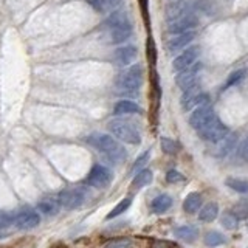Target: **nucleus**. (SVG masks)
Segmentation results:
<instances>
[{"mask_svg":"<svg viewBox=\"0 0 248 248\" xmlns=\"http://www.w3.org/2000/svg\"><path fill=\"white\" fill-rule=\"evenodd\" d=\"M151 206H152L154 213L163 214V213H166L170 206H172V197L168 196V194H161V196H158L157 199H154Z\"/></svg>","mask_w":248,"mask_h":248,"instance_id":"nucleus-22","label":"nucleus"},{"mask_svg":"<svg viewBox=\"0 0 248 248\" xmlns=\"http://www.w3.org/2000/svg\"><path fill=\"white\" fill-rule=\"evenodd\" d=\"M231 213L234 214L237 219H248V202L247 200L239 202V203L232 208Z\"/></svg>","mask_w":248,"mask_h":248,"instance_id":"nucleus-34","label":"nucleus"},{"mask_svg":"<svg viewBox=\"0 0 248 248\" xmlns=\"http://www.w3.org/2000/svg\"><path fill=\"white\" fill-rule=\"evenodd\" d=\"M37 209H39V211H41L42 214H45V216H54V214L58 213L59 206H58L56 202L46 200V202H41V203L37 205Z\"/></svg>","mask_w":248,"mask_h":248,"instance_id":"nucleus-29","label":"nucleus"},{"mask_svg":"<svg viewBox=\"0 0 248 248\" xmlns=\"http://www.w3.org/2000/svg\"><path fill=\"white\" fill-rule=\"evenodd\" d=\"M174 234L180 240H185V242H194L199 237V230L192 227V225H182V227L175 228Z\"/></svg>","mask_w":248,"mask_h":248,"instance_id":"nucleus-20","label":"nucleus"},{"mask_svg":"<svg viewBox=\"0 0 248 248\" xmlns=\"http://www.w3.org/2000/svg\"><path fill=\"white\" fill-rule=\"evenodd\" d=\"M192 8H194V13L203 14L206 17H211L217 11L216 3L211 2V0H192Z\"/></svg>","mask_w":248,"mask_h":248,"instance_id":"nucleus-21","label":"nucleus"},{"mask_svg":"<svg viewBox=\"0 0 248 248\" xmlns=\"http://www.w3.org/2000/svg\"><path fill=\"white\" fill-rule=\"evenodd\" d=\"M130 205H132V199H130V197H127V199H123V200L120 202V203L116 205V206L112 209V211L107 214L106 219H107V220H112V219H115V217L121 216L124 211H127Z\"/></svg>","mask_w":248,"mask_h":248,"instance_id":"nucleus-28","label":"nucleus"},{"mask_svg":"<svg viewBox=\"0 0 248 248\" xmlns=\"http://www.w3.org/2000/svg\"><path fill=\"white\" fill-rule=\"evenodd\" d=\"M220 143V149H219V155H227L231 149L232 146L236 143V135H227Z\"/></svg>","mask_w":248,"mask_h":248,"instance_id":"nucleus-32","label":"nucleus"},{"mask_svg":"<svg viewBox=\"0 0 248 248\" xmlns=\"http://www.w3.org/2000/svg\"><path fill=\"white\" fill-rule=\"evenodd\" d=\"M202 67H203V64L197 61V62H194L192 65H189L188 68L178 72L175 76V84L183 92L194 87V85H199V72L202 70Z\"/></svg>","mask_w":248,"mask_h":248,"instance_id":"nucleus-5","label":"nucleus"},{"mask_svg":"<svg viewBox=\"0 0 248 248\" xmlns=\"http://www.w3.org/2000/svg\"><path fill=\"white\" fill-rule=\"evenodd\" d=\"M188 14H196L191 0H175V2H170L166 8V16L169 22Z\"/></svg>","mask_w":248,"mask_h":248,"instance_id":"nucleus-11","label":"nucleus"},{"mask_svg":"<svg viewBox=\"0 0 248 248\" xmlns=\"http://www.w3.org/2000/svg\"><path fill=\"white\" fill-rule=\"evenodd\" d=\"M87 185L93 186V188H107L112 182V172L106 166L95 165L87 175Z\"/></svg>","mask_w":248,"mask_h":248,"instance_id":"nucleus-8","label":"nucleus"},{"mask_svg":"<svg viewBox=\"0 0 248 248\" xmlns=\"http://www.w3.org/2000/svg\"><path fill=\"white\" fill-rule=\"evenodd\" d=\"M245 78V70H236V72H232L230 76H228V79H227V82H225V85H223V90H227V89H230V87H234L236 84H239L240 81H242Z\"/></svg>","mask_w":248,"mask_h":248,"instance_id":"nucleus-30","label":"nucleus"},{"mask_svg":"<svg viewBox=\"0 0 248 248\" xmlns=\"http://www.w3.org/2000/svg\"><path fill=\"white\" fill-rule=\"evenodd\" d=\"M149 157H151V151H144V152L135 160L134 165H132V172L138 174L140 170H143V168L147 165V161H149Z\"/></svg>","mask_w":248,"mask_h":248,"instance_id":"nucleus-31","label":"nucleus"},{"mask_svg":"<svg viewBox=\"0 0 248 248\" xmlns=\"http://www.w3.org/2000/svg\"><path fill=\"white\" fill-rule=\"evenodd\" d=\"M227 185L232 191H236L239 194H247L248 192V180H245V178L230 177V178H227Z\"/></svg>","mask_w":248,"mask_h":248,"instance_id":"nucleus-27","label":"nucleus"},{"mask_svg":"<svg viewBox=\"0 0 248 248\" xmlns=\"http://www.w3.org/2000/svg\"><path fill=\"white\" fill-rule=\"evenodd\" d=\"M202 203H203V197H202V194L200 192H191L186 196V199L183 202V209L186 213L194 214L202 208Z\"/></svg>","mask_w":248,"mask_h":248,"instance_id":"nucleus-19","label":"nucleus"},{"mask_svg":"<svg viewBox=\"0 0 248 248\" xmlns=\"http://www.w3.org/2000/svg\"><path fill=\"white\" fill-rule=\"evenodd\" d=\"M199 58V46H189V48H185L175 59L172 61V67L175 72H182V70L188 68L192 65L194 62H197Z\"/></svg>","mask_w":248,"mask_h":248,"instance_id":"nucleus-12","label":"nucleus"},{"mask_svg":"<svg viewBox=\"0 0 248 248\" xmlns=\"http://www.w3.org/2000/svg\"><path fill=\"white\" fill-rule=\"evenodd\" d=\"M141 113V108L130 99H121L113 107V115H135Z\"/></svg>","mask_w":248,"mask_h":248,"instance_id":"nucleus-17","label":"nucleus"},{"mask_svg":"<svg viewBox=\"0 0 248 248\" xmlns=\"http://www.w3.org/2000/svg\"><path fill=\"white\" fill-rule=\"evenodd\" d=\"M132 36V27L127 28H116L108 31V37H110L112 44H123Z\"/></svg>","mask_w":248,"mask_h":248,"instance_id":"nucleus-24","label":"nucleus"},{"mask_svg":"<svg viewBox=\"0 0 248 248\" xmlns=\"http://www.w3.org/2000/svg\"><path fill=\"white\" fill-rule=\"evenodd\" d=\"M143 82V68L140 64L130 65L126 72H123L118 78V87L124 92H135L141 87Z\"/></svg>","mask_w":248,"mask_h":248,"instance_id":"nucleus-3","label":"nucleus"},{"mask_svg":"<svg viewBox=\"0 0 248 248\" xmlns=\"http://www.w3.org/2000/svg\"><path fill=\"white\" fill-rule=\"evenodd\" d=\"M161 149L165 154H175L177 152V143L174 141V140H170V138H161Z\"/></svg>","mask_w":248,"mask_h":248,"instance_id":"nucleus-36","label":"nucleus"},{"mask_svg":"<svg viewBox=\"0 0 248 248\" xmlns=\"http://www.w3.org/2000/svg\"><path fill=\"white\" fill-rule=\"evenodd\" d=\"M240 155L245 161H248V138L245 140V143L242 144V149H240Z\"/></svg>","mask_w":248,"mask_h":248,"instance_id":"nucleus-39","label":"nucleus"},{"mask_svg":"<svg viewBox=\"0 0 248 248\" xmlns=\"http://www.w3.org/2000/svg\"><path fill=\"white\" fill-rule=\"evenodd\" d=\"M58 202L67 209H76L84 203V194L78 189H64L59 192Z\"/></svg>","mask_w":248,"mask_h":248,"instance_id":"nucleus-13","label":"nucleus"},{"mask_svg":"<svg viewBox=\"0 0 248 248\" xmlns=\"http://www.w3.org/2000/svg\"><path fill=\"white\" fill-rule=\"evenodd\" d=\"M87 143L95 147L96 151H99L101 154H104L108 160L115 163V165H120V163H123L127 157L126 149H124L112 135L92 134L87 137Z\"/></svg>","mask_w":248,"mask_h":248,"instance_id":"nucleus-1","label":"nucleus"},{"mask_svg":"<svg viewBox=\"0 0 248 248\" xmlns=\"http://www.w3.org/2000/svg\"><path fill=\"white\" fill-rule=\"evenodd\" d=\"M216 112L213 110V107L206 104V106H202V107H197L196 110H194L189 116V124L196 129L197 132L200 129H203L208 123H211L214 118H216Z\"/></svg>","mask_w":248,"mask_h":248,"instance_id":"nucleus-9","label":"nucleus"},{"mask_svg":"<svg viewBox=\"0 0 248 248\" xmlns=\"http://www.w3.org/2000/svg\"><path fill=\"white\" fill-rule=\"evenodd\" d=\"M104 27L110 31L116 28H127L132 27V22L129 19V16L124 11H113L107 16V19L104 20Z\"/></svg>","mask_w":248,"mask_h":248,"instance_id":"nucleus-15","label":"nucleus"},{"mask_svg":"<svg viewBox=\"0 0 248 248\" xmlns=\"http://www.w3.org/2000/svg\"><path fill=\"white\" fill-rule=\"evenodd\" d=\"M206 104H209V96H208V93L202 92L199 89V85H194V87L183 92V95H182L183 110H186V112L196 110L197 107L206 106Z\"/></svg>","mask_w":248,"mask_h":248,"instance_id":"nucleus-4","label":"nucleus"},{"mask_svg":"<svg viewBox=\"0 0 248 248\" xmlns=\"http://www.w3.org/2000/svg\"><path fill=\"white\" fill-rule=\"evenodd\" d=\"M108 132L116 137L121 141L127 144H140L141 143V135H140L138 129L135 127V124H132L129 121L124 120H112L107 124Z\"/></svg>","mask_w":248,"mask_h":248,"instance_id":"nucleus-2","label":"nucleus"},{"mask_svg":"<svg viewBox=\"0 0 248 248\" xmlns=\"http://www.w3.org/2000/svg\"><path fill=\"white\" fill-rule=\"evenodd\" d=\"M41 223V217H39L37 211L33 208L23 206L17 213L14 214V225L19 230H31L36 228Z\"/></svg>","mask_w":248,"mask_h":248,"instance_id":"nucleus-7","label":"nucleus"},{"mask_svg":"<svg viewBox=\"0 0 248 248\" xmlns=\"http://www.w3.org/2000/svg\"><path fill=\"white\" fill-rule=\"evenodd\" d=\"M134 244H132V240L127 239V237H120V239H113L110 242H107L104 248H132Z\"/></svg>","mask_w":248,"mask_h":248,"instance_id":"nucleus-33","label":"nucleus"},{"mask_svg":"<svg viewBox=\"0 0 248 248\" xmlns=\"http://www.w3.org/2000/svg\"><path fill=\"white\" fill-rule=\"evenodd\" d=\"M137 46L134 45H124V46H120V48H116L115 53H113V62L118 67H127V65H132V62L135 61L137 58Z\"/></svg>","mask_w":248,"mask_h":248,"instance_id":"nucleus-14","label":"nucleus"},{"mask_svg":"<svg viewBox=\"0 0 248 248\" xmlns=\"http://www.w3.org/2000/svg\"><path fill=\"white\" fill-rule=\"evenodd\" d=\"M152 178H154L152 170H149V169H143V170H140V172L135 175V178H134V182H132V185H134V188L141 189V188H146V186H149V185L152 183Z\"/></svg>","mask_w":248,"mask_h":248,"instance_id":"nucleus-23","label":"nucleus"},{"mask_svg":"<svg viewBox=\"0 0 248 248\" xmlns=\"http://www.w3.org/2000/svg\"><path fill=\"white\" fill-rule=\"evenodd\" d=\"M90 6L98 13H113L123 0H89Z\"/></svg>","mask_w":248,"mask_h":248,"instance_id":"nucleus-18","label":"nucleus"},{"mask_svg":"<svg viewBox=\"0 0 248 248\" xmlns=\"http://www.w3.org/2000/svg\"><path fill=\"white\" fill-rule=\"evenodd\" d=\"M199 25V19L196 14H188V16H183V17H178L175 20H170L169 22V27L168 31L170 34H183V33H188V31H194Z\"/></svg>","mask_w":248,"mask_h":248,"instance_id":"nucleus-10","label":"nucleus"},{"mask_svg":"<svg viewBox=\"0 0 248 248\" xmlns=\"http://www.w3.org/2000/svg\"><path fill=\"white\" fill-rule=\"evenodd\" d=\"M194 37H196V33H194V31H188V33H183V34H177L169 41L168 48H169V51L177 53L178 50L188 46L194 41Z\"/></svg>","mask_w":248,"mask_h":248,"instance_id":"nucleus-16","label":"nucleus"},{"mask_svg":"<svg viewBox=\"0 0 248 248\" xmlns=\"http://www.w3.org/2000/svg\"><path fill=\"white\" fill-rule=\"evenodd\" d=\"M152 248H177L172 242L169 240H155L152 244Z\"/></svg>","mask_w":248,"mask_h":248,"instance_id":"nucleus-38","label":"nucleus"},{"mask_svg":"<svg viewBox=\"0 0 248 248\" xmlns=\"http://www.w3.org/2000/svg\"><path fill=\"white\" fill-rule=\"evenodd\" d=\"M222 225L227 230H234L237 225H239V219L232 213H228V214H225L222 217Z\"/></svg>","mask_w":248,"mask_h":248,"instance_id":"nucleus-35","label":"nucleus"},{"mask_svg":"<svg viewBox=\"0 0 248 248\" xmlns=\"http://www.w3.org/2000/svg\"><path fill=\"white\" fill-rule=\"evenodd\" d=\"M166 180L169 183H180V182H185V177H183V174L178 172L177 169H169L166 174Z\"/></svg>","mask_w":248,"mask_h":248,"instance_id":"nucleus-37","label":"nucleus"},{"mask_svg":"<svg viewBox=\"0 0 248 248\" xmlns=\"http://www.w3.org/2000/svg\"><path fill=\"white\" fill-rule=\"evenodd\" d=\"M247 227H248V225H247Z\"/></svg>","mask_w":248,"mask_h":248,"instance_id":"nucleus-40","label":"nucleus"},{"mask_svg":"<svg viewBox=\"0 0 248 248\" xmlns=\"http://www.w3.org/2000/svg\"><path fill=\"white\" fill-rule=\"evenodd\" d=\"M227 242V237H225L222 232L219 231H208L205 234V244L209 248H214V247H220Z\"/></svg>","mask_w":248,"mask_h":248,"instance_id":"nucleus-26","label":"nucleus"},{"mask_svg":"<svg viewBox=\"0 0 248 248\" xmlns=\"http://www.w3.org/2000/svg\"><path fill=\"white\" fill-rule=\"evenodd\" d=\"M199 135L203 138L205 141L219 143V141H222V140L228 135V127L225 126V124L216 116V118L211 123H208L203 129L199 130Z\"/></svg>","mask_w":248,"mask_h":248,"instance_id":"nucleus-6","label":"nucleus"},{"mask_svg":"<svg viewBox=\"0 0 248 248\" xmlns=\"http://www.w3.org/2000/svg\"><path fill=\"white\" fill-rule=\"evenodd\" d=\"M217 216H219V206H217V203H208L202 208L199 219L205 223H209V222H213Z\"/></svg>","mask_w":248,"mask_h":248,"instance_id":"nucleus-25","label":"nucleus"}]
</instances>
